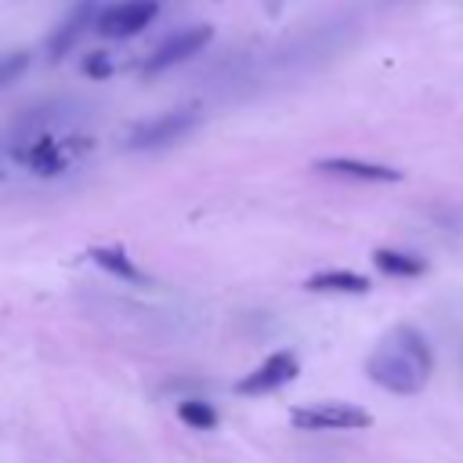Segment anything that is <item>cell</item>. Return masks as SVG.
I'll return each instance as SVG.
<instances>
[{
  "label": "cell",
  "mask_w": 463,
  "mask_h": 463,
  "mask_svg": "<svg viewBox=\"0 0 463 463\" xmlns=\"http://www.w3.org/2000/svg\"><path fill=\"white\" fill-rule=\"evenodd\" d=\"M430 365H434L430 344H427L416 329L398 326V329H391V336L369 354L365 373H369V380H376L380 387H387V391H394V394H416V391L427 383Z\"/></svg>",
  "instance_id": "1"
},
{
  "label": "cell",
  "mask_w": 463,
  "mask_h": 463,
  "mask_svg": "<svg viewBox=\"0 0 463 463\" xmlns=\"http://www.w3.org/2000/svg\"><path fill=\"white\" fill-rule=\"evenodd\" d=\"M293 427L300 430H362L373 423L369 409L347 405V402H318V405H297L289 412Z\"/></svg>",
  "instance_id": "2"
},
{
  "label": "cell",
  "mask_w": 463,
  "mask_h": 463,
  "mask_svg": "<svg viewBox=\"0 0 463 463\" xmlns=\"http://www.w3.org/2000/svg\"><path fill=\"white\" fill-rule=\"evenodd\" d=\"M210 40H213V25H192V29H181V33L166 36V40L141 61V72H148V76H152V72H166V69L188 61L192 54H199Z\"/></svg>",
  "instance_id": "3"
},
{
  "label": "cell",
  "mask_w": 463,
  "mask_h": 463,
  "mask_svg": "<svg viewBox=\"0 0 463 463\" xmlns=\"http://www.w3.org/2000/svg\"><path fill=\"white\" fill-rule=\"evenodd\" d=\"M159 4L156 0H123V4H112L98 14V33L109 36V40H127L134 33H141L152 18H156Z\"/></svg>",
  "instance_id": "4"
},
{
  "label": "cell",
  "mask_w": 463,
  "mask_h": 463,
  "mask_svg": "<svg viewBox=\"0 0 463 463\" xmlns=\"http://www.w3.org/2000/svg\"><path fill=\"white\" fill-rule=\"evenodd\" d=\"M297 354L293 351H275V354H268L253 373H246L239 383H235V391L239 394H268V391H279L282 383H289L293 376H297Z\"/></svg>",
  "instance_id": "5"
},
{
  "label": "cell",
  "mask_w": 463,
  "mask_h": 463,
  "mask_svg": "<svg viewBox=\"0 0 463 463\" xmlns=\"http://www.w3.org/2000/svg\"><path fill=\"white\" fill-rule=\"evenodd\" d=\"M195 119H199V116H195L192 109L163 112V116H156V119L134 127V134H130V148H159V145H170L174 137L188 134V130L195 127Z\"/></svg>",
  "instance_id": "6"
},
{
  "label": "cell",
  "mask_w": 463,
  "mask_h": 463,
  "mask_svg": "<svg viewBox=\"0 0 463 463\" xmlns=\"http://www.w3.org/2000/svg\"><path fill=\"white\" fill-rule=\"evenodd\" d=\"M322 174H336V177H351V181H365V184H394L402 181L398 170L373 163V159H351V156H336V159H318Z\"/></svg>",
  "instance_id": "7"
},
{
  "label": "cell",
  "mask_w": 463,
  "mask_h": 463,
  "mask_svg": "<svg viewBox=\"0 0 463 463\" xmlns=\"http://www.w3.org/2000/svg\"><path fill=\"white\" fill-rule=\"evenodd\" d=\"M90 18H94V4L87 0V4H76L69 14H65V22L51 33V40H47V54H51V61H58V58H65L76 43H80V36H83V29L90 25Z\"/></svg>",
  "instance_id": "8"
},
{
  "label": "cell",
  "mask_w": 463,
  "mask_h": 463,
  "mask_svg": "<svg viewBox=\"0 0 463 463\" xmlns=\"http://www.w3.org/2000/svg\"><path fill=\"white\" fill-rule=\"evenodd\" d=\"M307 289H318V293H365L369 279L358 275V271H347V268H333V271H315L307 279Z\"/></svg>",
  "instance_id": "9"
},
{
  "label": "cell",
  "mask_w": 463,
  "mask_h": 463,
  "mask_svg": "<svg viewBox=\"0 0 463 463\" xmlns=\"http://www.w3.org/2000/svg\"><path fill=\"white\" fill-rule=\"evenodd\" d=\"M90 260L105 271V275H116V279H127V282H141L145 275L137 271V264L127 257L123 246H94L90 250Z\"/></svg>",
  "instance_id": "10"
},
{
  "label": "cell",
  "mask_w": 463,
  "mask_h": 463,
  "mask_svg": "<svg viewBox=\"0 0 463 463\" xmlns=\"http://www.w3.org/2000/svg\"><path fill=\"white\" fill-rule=\"evenodd\" d=\"M373 264L383 271V275H394V279H416L423 275V260L412 257V253H402V250H376L373 253Z\"/></svg>",
  "instance_id": "11"
},
{
  "label": "cell",
  "mask_w": 463,
  "mask_h": 463,
  "mask_svg": "<svg viewBox=\"0 0 463 463\" xmlns=\"http://www.w3.org/2000/svg\"><path fill=\"white\" fill-rule=\"evenodd\" d=\"M177 416H181L188 427H199V430L217 427V409H213L210 402H203V398H188V402H181V405H177Z\"/></svg>",
  "instance_id": "12"
},
{
  "label": "cell",
  "mask_w": 463,
  "mask_h": 463,
  "mask_svg": "<svg viewBox=\"0 0 463 463\" xmlns=\"http://www.w3.org/2000/svg\"><path fill=\"white\" fill-rule=\"evenodd\" d=\"M29 51H11V54H4L0 58V87L4 83H11V80H18L25 69H29Z\"/></svg>",
  "instance_id": "13"
},
{
  "label": "cell",
  "mask_w": 463,
  "mask_h": 463,
  "mask_svg": "<svg viewBox=\"0 0 463 463\" xmlns=\"http://www.w3.org/2000/svg\"><path fill=\"white\" fill-rule=\"evenodd\" d=\"M83 72H87L90 80H109V76L116 72V65H112V58H109L105 51H90V54L83 58Z\"/></svg>",
  "instance_id": "14"
}]
</instances>
